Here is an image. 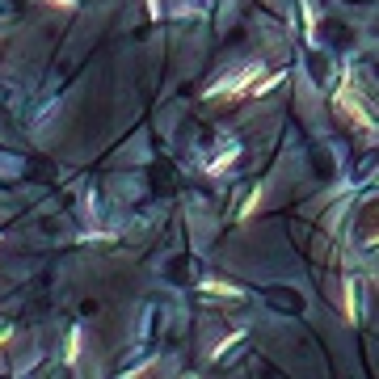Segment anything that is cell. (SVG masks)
I'll return each mask as SVG.
<instances>
[{
	"label": "cell",
	"mask_w": 379,
	"mask_h": 379,
	"mask_svg": "<svg viewBox=\"0 0 379 379\" xmlns=\"http://www.w3.org/2000/svg\"><path fill=\"white\" fill-rule=\"evenodd\" d=\"M253 81H261V68H257V63H249V68H240L237 76H224V81H219V85H211V89H207V97H240V93H249V89H253Z\"/></svg>",
	"instance_id": "1"
},
{
	"label": "cell",
	"mask_w": 379,
	"mask_h": 379,
	"mask_svg": "<svg viewBox=\"0 0 379 379\" xmlns=\"http://www.w3.org/2000/svg\"><path fill=\"white\" fill-rule=\"evenodd\" d=\"M333 105H337V110H346V114H350V123H358V127H375V123H371V114H367V105H358V97H354L350 85H346V89H337Z\"/></svg>",
	"instance_id": "2"
},
{
	"label": "cell",
	"mask_w": 379,
	"mask_h": 379,
	"mask_svg": "<svg viewBox=\"0 0 379 379\" xmlns=\"http://www.w3.org/2000/svg\"><path fill=\"white\" fill-rule=\"evenodd\" d=\"M215 152H219V156H211V160H207V169H211V173H224V169H228V165L240 156V143L237 140H219V147H215Z\"/></svg>",
	"instance_id": "3"
},
{
	"label": "cell",
	"mask_w": 379,
	"mask_h": 379,
	"mask_svg": "<svg viewBox=\"0 0 379 379\" xmlns=\"http://www.w3.org/2000/svg\"><path fill=\"white\" fill-rule=\"evenodd\" d=\"M244 341H249V333H244V329H237V333H232V337H224V341L215 346V354H211V358H215V363H228V358H237L232 350H240Z\"/></svg>",
	"instance_id": "4"
},
{
	"label": "cell",
	"mask_w": 379,
	"mask_h": 379,
	"mask_svg": "<svg viewBox=\"0 0 379 379\" xmlns=\"http://www.w3.org/2000/svg\"><path fill=\"white\" fill-rule=\"evenodd\" d=\"M308 63H312V81L316 85H329V59H325V51H308Z\"/></svg>",
	"instance_id": "5"
},
{
	"label": "cell",
	"mask_w": 379,
	"mask_h": 379,
	"mask_svg": "<svg viewBox=\"0 0 379 379\" xmlns=\"http://www.w3.org/2000/svg\"><path fill=\"white\" fill-rule=\"evenodd\" d=\"M202 291H207V295H219V299H224V295H228V299H244V291H240L237 283H219V279H207Z\"/></svg>",
	"instance_id": "6"
},
{
	"label": "cell",
	"mask_w": 379,
	"mask_h": 379,
	"mask_svg": "<svg viewBox=\"0 0 379 379\" xmlns=\"http://www.w3.org/2000/svg\"><path fill=\"white\" fill-rule=\"evenodd\" d=\"M63 363H68V367H76V363H81V329L68 333V346H63Z\"/></svg>",
	"instance_id": "7"
},
{
	"label": "cell",
	"mask_w": 379,
	"mask_h": 379,
	"mask_svg": "<svg viewBox=\"0 0 379 379\" xmlns=\"http://www.w3.org/2000/svg\"><path fill=\"white\" fill-rule=\"evenodd\" d=\"M346 316H350V321L363 316V312H358V283H354V279H346Z\"/></svg>",
	"instance_id": "8"
},
{
	"label": "cell",
	"mask_w": 379,
	"mask_h": 379,
	"mask_svg": "<svg viewBox=\"0 0 379 379\" xmlns=\"http://www.w3.org/2000/svg\"><path fill=\"white\" fill-rule=\"evenodd\" d=\"M257 207H261V186L253 190V194H249V202H244V207H240V219H249V215H253V211H257Z\"/></svg>",
	"instance_id": "9"
},
{
	"label": "cell",
	"mask_w": 379,
	"mask_h": 379,
	"mask_svg": "<svg viewBox=\"0 0 379 379\" xmlns=\"http://www.w3.org/2000/svg\"><path fill=\"white\" fill-rule=\"evenodd\" d=\"M147 13H152V17L160 21V0H147Z\"/></svg>",
	"instance_id": "10"
},
{
	"label": "cell",
	"mask_w": 379,
	"mask_h": 379,
	"mask_svg": "<svg viewBox=\"0 0 379 379\" xmlns=\"http://www.w3.org/2000/svg\"><path fill=\"white\" fill-rule=\"evenodd\" d=\"M9 337H13V325H0V346H4Z\"/></svg>",
	"instance_id": "11"
},
{
	"label": "cell",
	"mask_w": 379,
	"mask_h": 379,
	"mask_svg": "<svg viewBox=\"0 0 379 379\" xmlns=\"http://www.w3.org/2000/svg\"><path fill=\"white\" fill-rule=\"evenodd\" d=\"M51 4H59V9H76V0H51Z\"/></svg>",
	"instance_id": "12"
},
{
	"label": "cell",
	"mask_w": 379,
	"mask_h": 379,
	"mask_svg": "<svg viewBox=\"0 0 379 379\" xmlns=\"http://www.w3.org/2000/svg\"><path fill=\"white\" fill-rule=\"evenodd\" d=\"M194 379H198V375H194Z\"/></svg>",
	"instance_id": "13"
}]
</instances>
